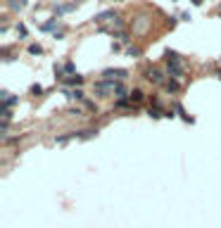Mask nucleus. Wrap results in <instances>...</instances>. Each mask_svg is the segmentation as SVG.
<instances>
[{"instance_id": "1", "label": "nucleus", "mask_w": 221, "mask_h": 228, "mask_svg": "<svg viewBox=\"0 0 221 228\" xmlns=\"http://www.w3.org/2000/svg\"><path fill=\"white\" fill-rule=\"evenodd\" d=\"M167 62H169V74H171L174 79H178V76L183 74V67H181V62H178V55L176 52L167 50Z\"/></svg>"}, {"instance_id": "2", "label": "nucleus", "mask_w": 221, "mask_h": 228, "mask_svg": "<svg viewBox=\"0 0 221 228\" xmlns=\"http://www.w3.org/2000/svg\"><path fill=\"white\" fill-rule=\"evenodd\" d=\"M105 81H114V79H126V69H107L102 71Z\"/></svg>"}, {"instance_id": "3", "label": "nucleus", "mask_w": 221, "mask_h": 228, "mask_svg": "<svg viewBox=\"0 0 221 228\" xmlns=\"http://www.w3.org/2000/svg\"><path fill=\"white\" fill-rule=\"evenodd\" d=\"M147 79L155 81V83H162L164 81V76H162V71H159V69H150V71H147Z\"/></svg>"}, {"instance_id": "4", "label": "nucleus", "mask_w": 221, "mask_h": 228, "mask_svg": "<svg viewBox=\"0 0 221 228\" xmlns=\"http://www.w3.org/2000/svg\"><path fill=\"white\" fill-rule=\"evenodd\" d=\"M67 95H69V98H76V100H81V98H83V93H81V90H67Z\"/></svg>"}, {"instance_id": "5", "label": "nucleus", "mask_w": 221, "mask_h": 228, "mask_svg": "<svg viewBox=\"0 0 221 228\" xmlns=\"http://www.w3.org/2000/svg\"><path fill=\"white\" fill-rule=\"evenodd\" d=\"M131 100H133V102H140V100H143V93H140V90H133V93H131Z\"/></svg>"}, {"instance_id": "6", "label": "nucleus", "mask_w": 221, "mask_h": 228, "mask_svg": "<svg viewBox=\"0 0 221 228\" xmlns=\"http://www.w3.org/2000/svg\"><path fill=\"white\" fill-rule=\"evenodd\" d=\"M29 52H31V55H41V52H43V48H41V45H36V43H33L31 48H29Z\"/></svg>"}, {"instance_id": "7", "label": "nucleus", "mask_w": 221, "mask_h": 228, "mask_svg": "<svg viewBox=\"0 0 221 228\" xmlns=\"http://www.w3.org/2000/svg\"><path fill=\"white\" fill-rule=\"evenodd\" d=\"M14 102H17V98H12L10 93H5V105H7V107H12Z\"/></svg>"}, {"instance_id": "8", "label": "nucleus", "mask_w": 221, "mask_h": 228, "mask_svg": "<svg viewBox=\"0 0 221 228\" xmlns=\"http://www.w3.org/2000/svg\"><path fill=\"white\" fill-rule=\"evenodd\" d=\"M167 90H178V81H167Z\"/></svg>"}, {"instance_id": "9", "label": "nucleus", "mask_w": 221, "mask_h": 228, "mask_svg": "<svg viewBox=\"0 0 221 228\" xmlns=\"http://www.w3.org/2000/svg\"><path fill=\"white\" fill-rule=\"evenodd\" d=\"M67 83H83V76H69Z\"/></svg>"}, {"instance_id": "10", "label": "nucleus", "mask_w": 221, "mask_h": 228, "mask_svg": "<svg viewBox=\"0 0 221 228\" xmlns=\"http://www.w3.org/2000/svg\"><path fill=\"white\" fill-rule=\"evenodd\" d=\"M114 93H117L119 98H124V93H126V88H124V86H119V83H117V86H114Z\"/></svg>"}, {"instance_id": "11", "label": "nucleus", "mask_w": 221, "mask_h": 228, "mask_svg": "<svg viewBox=\"0 0 221 228\" xmlns=\"http://www.w3.org/2000/svg\"><path fill=\"white\" fill-rule=\"evenodd\" d=\"M52 26H55V19H52V22H48V24H43V29H45V31H50Z\"/></svg>"}]
</instances>
